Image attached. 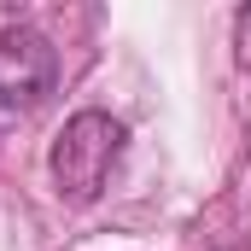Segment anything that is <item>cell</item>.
<instances>
[{
  "mask_svg": "<svg viewBox=\"0 0 251 251\" xmlns=\"http://www.w3.org/2000/svg\"><path fill=\"white\" fill-rule=\"evenodd\" d=\"M123 152V123L111 111H76L59 128L53 152H47V170H53V187L64 204H94L105 193V176Z\"/></svg>",
  "mask_w": 251,
  "mask_h": 251,
  "instance_id": "obj_1",
  "label": "cell"
},
{
  "mask_svg": "<svg viewBox=\"0 0 251 251\" xmlns=\"http://www.w3.org/2000/svg\"><path fill=\"white\" fill-rule=\"evenodd\" d=\"M59 82V53L41 29H0V128L47 105Z\"/></svg>",
  "mask_w": 251,
  "mask_h": 251,
  "instance_id": "obj_2",
  "label": "cell"
}]
</instances>
